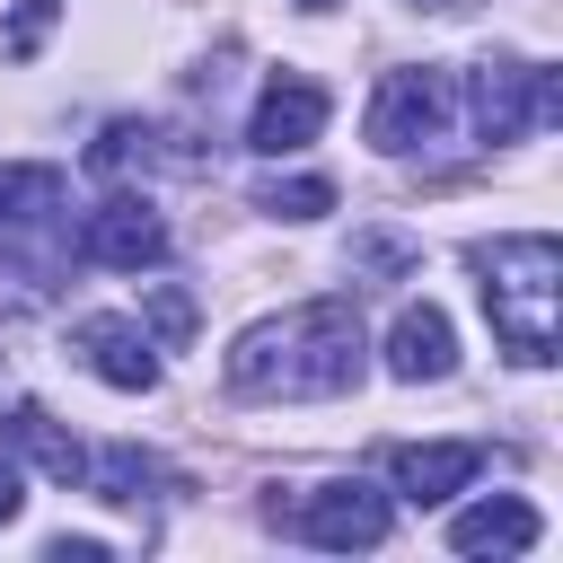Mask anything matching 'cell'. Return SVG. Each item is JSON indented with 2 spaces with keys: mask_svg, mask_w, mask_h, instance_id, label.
<instances>
[{
  "mask_svg": "<svg viewBox=\"0 0 563 563\" xmlns=\"http://www.w3.org/2000/svg\"><path fill=\"white\" fill-rule=\"evenodd\" d=\"M325 114H334V97H325L317 79L282 70V79L255 97V123H246V141H255L264 158H282V150H308V141L325 132Z\"/></svg>",
  "mask_w": 563,
  "mask_h": 563,
  "instance_id": "obj_8",
  "label": "cell"
},
{
  "mask_svg": "<svg viewBox=\"0 0 563 563\" xmlns=\"http://www.w3.org/2000/svg\"><path fill=\"white\" fill-rule=\"evenodd\" d=\"M62 194V167H0V229H53Z\"/></svg>",
  "mask_w": 563,
  "mask_h": 563,
  "instance_id": "obj_13",
  "label": "cell"
},
{
  "mask_svg": "<svg viewBox=\"0 0 563 563\" xmlns=\"http://www.w3.org/2000/svg\"><path fill=\"white\" fill-rule=\"evenodd\" d=\"M79 255H88V264H114V273H141V264L167 255V220H158L141 194H114V202H97V211L79 220Z\"/></svg>",
  "mask_w": 563,
  "mask_h": 563,
  "instance_id": "obj_6",
  "label": "cell"
},
{
  "mask_svg": "<svg viewBox=\"0 0 563 563\" xmlns=\"http://www.w3.org/2000/svg\"><path fill=\"white\" fill-rule=\"evenodd\" d=\"M457 369V334H449V317L422 299V308H405L396 325H387V378H405V387H422V378H449Z\"/></svg>",
  "mask_w": 563,
  "mask_h": 563,
  "instance_id": "obj_11",
  "label": "cell"
},
{
  "mask_svg": "<svg viewBox=\"0 0 563 563\" xmlns=\"http://www.w3.org/2000/svg\"><path fill=\"white\" fill-rule=\"evenodd\" d=\"M97 554H106L97 537H62V545H53V563H97Z\"/></svg>",
  "mask_w": 563,
  "mask_h": 563,
  "instance_id": "obj_21",
  "label": "cell"
},
{
  "mask_svg": "<svg viewBox=\"0 0 563 563\" xmlns=\"http://www.w3.org/2000/svg\"><path fill=\"white\" fill-rule=\"evenodd\" d=\"M457 123V70L422 62V70H387L369 97V141L378 150H431Z\"/></svg>",
  "mask_w": 563,
  "mask_h": 563,
  "instance_id": "obj_3",
  "label": "cell"
},
{
  "mask_svg": "<svg viewBox=\"0 0 563 563\" xmlns=\"http://www.w3.org/2000/svg\"><path fill=\"white\" fill-rule=\"evenodd\" d=\"M255 211H273V220H317V211H334V185H325V176H273V185H255Z\"/></svg>",
  "mask_w": 563,
  "mask_h": 563,
  "instance_id": "obj_16",
  "label": "cell"
},
{
  "mask_svg": "<svg viewBox=\"0 0 563 563\" xmlns=\"http://www.w3.org/2000/svg\"><path fill=\"white\" fill-rule=\"evenodd\" d=\"M308 545H325V554H352V545H378L387 528H396V501L378 493V484H361V475H343V484H317L308 501H299V519H290Z\"/></svg>",
  "mask_w": 563,
  "mask_h": 563,
  "instance_id": "obj_5",
  "label": "cell"
},
{
  "mask_svg": "<svg viewBox=\"0 0 563 563\" xmlns=\"http://www.w3.org/2000/svg\"><path fill=\"white\" fill-rule=\"evenodd\" d=\"M387 466H396V493L431 510V501H449V493L475 484L484 449H475V440H413V449H387Z\"/></svg>",
  "mask_w": 563,
  "mask_h": 563,
  "instance_id": "obj_9",
  "label": "cell"
},
{
  "mask_svg": "<svg viewBox=\"0 0 563 563\" xmlns=\"http://www.w3.org/2000/svg\"><path fill=\"white\" fill-rule=\"evenodd\" d=\"M18 510H26V484H18V466H9V457H0V528H9V519H18Z\"/></svg>",
  "mask_w": 563,
  "mask_h": 563,
  "instance_id": "obj_20",
  "label": "cell"
},
{
  "mask_svg": "<svg viewBox=\"0 0 563 563\" xmlns=\"http://www.w3.org/2000/svg\"><path fill=\"white\" fill-rule=\"evenodd\" d=\"M88 475H97V501H141V493L158 484V466H150L132 440H114L106 457H88Z\"/></svg>",
  "mask_w": 563,
  "mask_h": 563,
  "instance_id": "obj_14",
  "label": "cell"
},
{
  "mask_svg": "<svg viewBox=\"0 0 563 563\" xmlns=\"http://www.w3.org/2000/svg\"><path fill=\"white\" fill-rule=\"evenodd\" d=\"M150 317H158V334H167V343H185V334H194V299H185V290H150Z\"/></svg>",
  "mask_w": 563,
  "mask_h": 563,
  "instance_id": "obj_19",
  "label": "cell"
},
{
  "mask_svg": "<svg viewBox=\"0 0 563 563\" xmlns=\"http://www.w3.org/2000/svg\"><path fill=\"white\" fill-rule=\"evenodd\" d=\"M475 273H484V317H493L501 352L545 369L563 343V246L545 229H510V238L475 246Z\"/></svg>",
  "mask_w": 563,
  "mask_h": 563,
  "instance_id": "obj_2",
  "label": "cell"
},
{
  "mask_svg": "<svg viewBox=\"0 0 563 563\" xmlns=\"http://www.w3.org/2000/svg\"><path fill=\"white\" fill-rule=\"evenodd\" d=\"M299 9H334V0H299Z\"/></svg>",
  "mask_w": 563,
  "mask_h": 563,
  "instance_id": "obj_23",
  "label": "cell"
},
{
  "mask_svg": "<svg viewBox=\"0 0 563 563\" xmlns=\"http://www.w3.org/2000/svg\"><path fill=\"white\" fill-rule=\"evenodd\" d=\"M413 9H466V0H413Z\"/></svg>",
  "mask_w": 563,
  "mask_h": 563,
  "instance_id": "obj_22",
  "label": "cell"
},
{
  "mask_svg": "<svg viewBox=\"0 0 563 563\" xmlns=\"http://www.w3.org/2000/svg\"><path fill=\"white\" fill-rule=\"evenodd\" d=\"M361 352L369 343H361L352 299H299V308H282L229 343V387L238 396H290V405L343 396V387H361Z\"/></svg>",
  "mask_w": 563,
  "mask_h": 563,
  "instance_id": "obj_1",
  "label": "cell"
},
{
  "mask_svg": "<svg viewBox=\"0 0 563 563\" xmlns=\"http://www.w3.org/2000/svg\"><path fill=\"white\" fill-rule=\"evenodd\" d=\"M70 352L106 378V387H123V396H141V387H158V343L132 325V317H114V308H97V317H79L70 325Z\"/></svg>",
  "mask_w": 563,
  "mask_h": 563,
  "instance_id": "obj_7",
  "label": "cell"
},
{
  "mask_svg": "<svg viewBox=\"0 0 563 563\" xmlns=\"http://www.w3.org/2000/svg\"><path fill=\"white\" fill-rule=\"evenodd\" d=\"M53 18H62V0H18V18H9V53L26 62V53L44 44V26H53Z\"/></svg>",
  "mask_w": 563,
  "mask_h": 563,
  "instance_id": "obj_17",
  "label": "cell"
},
{
  "mask_svg": "<svg viewBox=\"0 0 563 563\" xmlns=\"http://www.w3.org/2000/svg\"><path fill=\"white\" fill-rule=\"evenodd\" d=\"M352 264H361V273H413V246H396V238H361Z\"/></svg>",
  "mask_w": 563,
  "mask_h": 563,
  "instance_id": "obj_18",
  "label": "cell"
},
{
  "mask_svg": "<svg viewBox=\"0 0 563 563\" xmlns=\"http://www.w3.org/2000/svg\"><path fill=\"white\" fill-rule=\"evenodd\" d=\"M449 545L457 554H528L537 545V510L519 493H493V501H475V510L449 519Z\"/></svg>",
  "mask_w": 563,
  "mask_h": 563,
  "instance_id": "obj_12",
  "label": "cell"
},
{
  "mask_svg": "<svg viewBox=\"0 0 563 563\" xmlns=\"http://www.w3.org/2000/svg\"><path fill=\"white\" fill-rule=\"evenodd\" d=\"M150 158H158V132H150V123H106L97 150H88L97 176H132V167H150Z\"/></svg>",
  "mask_w": 563,
  "mask_h": 563,
  "instance_id": "obj_15",
  "label": "cell"
},
{
  "mask_svg": "<svg viewBox=\"0 0 563 563\" xmlns=\"http://www.w3.org/2000/svg\"><path fill=\"white\" fill-rule=\"evenodd\" d=\"M0 449H18V457H35L53 484H79L88 475V449L35 405V396H0Z\"/></svg>",
  "mask_w": 563,
  "mask_h": 563,
  "instance_id": "obj_10",
  "label": "cell"
},
{
  "mask_svg": "<svg viewBox=\"0 0 563 563\" xmlns=\"http://www.w3.org/2000/svg\"><path fill=\"white\" fill-rule=\"evenodd\" d=\"M466 106H475V132H484V141H528L537 123H554V114H563V88H554V70L484 62V70L466 79Z\"/></svg>",
  "mask_w": 563,
  "mask_h": 563,
  "instance_id": "obj_4",
  "label": "cell"
}]
</instances>
